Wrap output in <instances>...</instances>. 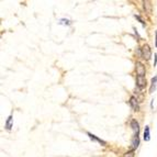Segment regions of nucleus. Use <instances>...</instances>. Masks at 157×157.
Segmentation results:
<instances>
[{
	"instance_id": "dca6fc26",
	"label": "nucleus",
	"mask_w": 157,
	"mask_h": 157,
	"mask_svg": "<svg viewBox=\"0 0 157 157\" xmlns=\"http://www.w3.org/2000/svg\"><path fill=\"white\" fill-rule=\"evenodd\" d=\"M155 35H156V44H155V45H156V47H157V32L155 33Z\"/></svg>"
},
{
	"instance_id": "1a4fd4ad",
	"label": "nucleus",
	"mask_w": 157,
	"mask_h": 157,
	"mask_svg": "<svg viewBox=\"0 0 157 157\" xmlns=\"http://www.w3.org/2000/svg\"><path fill=\"white\" fill-rule=\"evenodd\" d=\"M11 126H12V115H10V116L8 118L7 122H6V128H7V130H10Z\"/></svg>"
},
{
	"instance_id": "9d476101",
	"label": "nucleus",
	"mask_w": 157,
	"mask_h": 157,
	"mask_svg": "<svg viewBox=\"0 0 157 157\" xmlns=\"http://www.w3.org/2000/svg\"><path fill=\"white\" fill-rule=\"evenodd\" d=\"M140 145V140H138V136H134V140H133V148H137Z\"/></svg>"
},
{
	"instance_id": "0eeeda50",
	"label": "nucleus",
	"mask_w": 157,
	"mask_h": 157,
	"mask_svg": "<svg viewBox=\"0 0 157 157\" xmlns=\"http://www.w3.org/2000/svg\"><path fill=\"white\" fill-rule=\"evenodd\" d=\"M150 126L146 125L145 126V130H144V141H150Z\"/></svg>"
},
{
	"instance_id": "7ed1b4c3",
	"label": "nucleus",
	"mask_w": 157,
	"mask_h": 157,
	"mask_svg": "<svg viewBox=\"0 0 157 157\" xmlns=\"http://www.w3.org/2000/svg\"><path fill=\"white\" fill-rule=\"evenodd\" d=\"M136 73H137V76H144L145 73H146L145 66L142 63H140V62L136 63Z\"/></svg>"
},
{
	"instance_id": "ddd939ff",
	"label": "nucleus",
	"mask_w": 157,
	"mask_h": 157,
	"mask_svg": "<svg viewBox=\"0 0 157 157\" xmlns=\"http://www.w3.org/2000/svg\"><path fill=\"white\" fill-rule=\"evenodd\" d=\"M156 81H157V76L155 77V78L152 79V84H153V85H155V84H156Z\"/></svg>"
},
{
	"instance_id": "39448f33",
	"label": "nucleus",
	"mask_w": 157,
	"mask_h": 157,
	"mask_svg": "<svg viewBox=\"0 0 157 157\" xmlns=\"http://www.w3.org/2000/svg\"><path fill=\"white\" fill-rule=\"evenodd\" d=\"M131 126L134 131V136H138V132H140V125L136 120H132L131 121Z\"/></svg>"
},
{
	"instance_id": "f257e3e1",
	"label": "nucleus",
	"mask_w": 157,
	"mask_h": 157,
	"mask_svg": "<svg viewBox=\"0 0 157 157\" xmlns=\"http://www.w3.org/2000/svg\"><path fill=\"white\" fill-rule=\"evenodd\" d=\"M141 55L144 59H146V61H148L152 56V50H150V47L147 45V44H144L142 46V49H141Z\"/></svg>"
},
{
	"instance_id": "f8f14e48",
	"label": "nucleus",
	"mask_w": 157,
	"mask_h": 157,
	"mask_svg": "<svg viewBox=\"0 0 157 157\" xmlns=\"http://www.w3.org/2000/svg\"><path fill=\"white\" fill-rule=\"evenodd\" d=\"M135 18H136V19H137V20H138V21L141 22L142 24H144V21H143L142 19H141V17H140V15H135Z\"/></svg>"
},
{
	"instance_id": "4468645a",
	"label": "nucleus",
	"mask_w": 157,
	"mask_h": 157,
	"mask_svg": "<svg viewBox=\"0 0 157 157\" xmlns=\"http://www.w3.org/2000/svg\"><path fill=\"white\" fill-rule=\"evenodd\" d=\"M155 88H156V85L152 86V88H150V92H153V90H155Z\"/></svg>"
},
{
	"instance_id": "2eb2a0df",
	"label": "nucleus",
	"mask_w": 157,
	"mask_h": 157,
	"mask_svg": "<svg viewBox=\"0 0 157 157\" xmlns=\"http://www.w3.org/2000/svg\"><path fill=\"white\" fill-rule=\"evenodd\" d=\"M157 64V55L155 54V63H154V65H156Z\"/></svg>"
},
{
	"instance_id": "6e6552de",
	"label": "nucleus",
	"mask_w": 157,
	"mask_h": 157,
	"mask_svg": "<svg viewBox=\"0 0 157 157\" xmlns=\"http://www.w3.org/2000/svg\"><path fill=\"white\" fill-rule=\"evenodd\" d=\"M143 5H144V9L147 11V13H150V11H152V5H150V1H144Z\"/></svg>"
},
{
	"instance_id": "9b49d317",
	"label": "nucleus",
	"mask_w": 157,
	"mask_h": 157,
	"mask_svg": "<svg viewBox=\"0 0 157 157\" xmlns=\"http://www.w3.org/2000/svg\"><path fill=\"white\" fill-rule=\"evenodd\" d=\"M123 157H134V150H130V152H126Z\"/></svg>"
},
{
	"instance_id": "f03ea898",
	"label": "nucleus",
	"mask_w": 157,
	"mask_h": 157,
	"mask_svg": "<svg viewBox=\"0 0 157 157\" xmlns=\"http://www.w3.org/2000/svg\"><path fill=\"white\" fill-rule=\"evenodd\" d=\"M136 86L141 90L146 87V78H145V76H137L136 77Z\"/></svg>"
},
{
	"instance_id": "423d86ee",
	"label": "nucleus",
	"mask_w": 157,
	"mask_h": 157,
	"mask_svg": "<svg viewBox=\"0 0 157 157\" xmlns=\"http://www.w3.org/2000/svg\"><path fill=\"white\" fill-rule=\"evenodd\" d=\"M88 136L90 137V140H92V141H96V142H99L100 144H102L103 146L106 145V142H104V141H102L101 138H99V137H97V136L93 135V134H91V133H88Z\"/></svg>"
},
{
	"instance_id": "20e7f679",
	"label": "nucleus",
	"mask_w": 157,
	"mask_h": 157,
	"mask_svg": "<svg viewBox=\"0 0 157 157\" xmlns=\"http://www.w3.org/2000/svg\"><path fill=\"white\" fill-rule=\"evenodd\" d=\"M130 106L132 107V109L134 110V111H138L140 110V106H138V101L136 99L135 97H132L131 99H130Z\"/></svg>"
}]
</instances>
